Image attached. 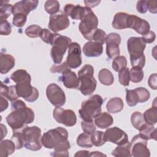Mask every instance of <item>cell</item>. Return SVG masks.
Segmentation results:
<instances>
[{
    "label": "cell",
    "instance_id": "6f0895ef",
    "mask_svg": "<svg viewBox=\"0 0 157 157\" xmlns=\"http://www.w3.org/2000/svg\"><path fill=\"white\" fill-rule=\"evenodd\" d=\"M100 1H85L84 2L86 5V7L91 8L94 7L98 6L100 3Z\"/></svg>",
    "mask_w": 157,
    "mask_h": 157
},
{
    "label": "cell",
    "instance_id": "8d00e7d4",
    "mask_svg": "<svg viewBox=\"0 0 157 157\" xmlns=\"http://www.w3.org/2000/svg\"><path fill=\"white\" fill-rule=\"evenodd\" d=\"M127 66V60L124 56H118L113 58L112 67L116 72H120L123 69L126 68Z\"/></svg>",
    "mask_w": 157,
    "mask_h": 157
},
{
    "label": "cell",
    "instance_id": "7bdbcfd3",
    "mask_svg": "<svg viewBox=\"0 0 157 157\" xmlns=\"http://www.w3.org/2000/svg\"><path fill=\"white\" fill-rule=\"evenodd\" d=\"M118 72V80L120 84L123 86H128L130 81L129 68L126 67Z\"/></svg>",
    "mask_w": 157,
    "mask_h": 157
},
{
    "label": "cell",
    "instance_id": "4dcf8cb0",
    "mask_svg": "<svg viewBox=\"0 0 157 157\" xmlns=\"http://www.w3.org/2000/svg\"><path fill=\"white\" fill-rule=\"evenodd\" d=\"M98 78L102 84L107 86L112 85L114 82V78L112 73L110 70L105 68L102 69L99 71Z\"/></svg>",
    "mask_w": 157,
    "mask_h": 157
},
{
    "label": "cell",
    "instance_id": "9f6ffc18",
    "mask_svg": "<svg viewBox=\"0 0 157 157\" xmlns=\"http://www.w3.org/2000/svg\"><path fill=\"white\" fill-rule=\"evenodd\" d=\"M9 104L8 101L4 98V96H0V112H2L4 110H6L8 107Z\"/></svg>",
    "mask_w": 157,
    "mask_h": 157
},
{
    "label": "cell",
    "instance_id": "484cf974",
    "mask_svg": "<svg viewBox=\"0 0 157 157\" xmlns=\"http://www.w3.org/2000/svg\"><path fill=\"white\" fill-rule=\"evenodd\" d=\"M139 134L145 139L156 140V129L153 124H150L145 123L140 129Z\"/></svg>",
    "mask_w": 157,
    "mask_h": 157
},
{
    "label": "cell",
    "instance_id": "f907efd6",
    "mask_svg": "<svg viewBox=\"0 0 157 157\" xmlns=\"http://www.w3.org/2000/svg\"><path fill=\"white\" fill-rule=\"evenodd\" d=\"M136 9L140 13H145L148 10L147 1L140 0L137 1L136 4Z\"/></svg>",
    "mask_w": 157,
    "mask_h": 157
},
{
    "label": "cell",
    "instance_id": "5b68a950",
    "mask_svg": "<svg viewBox=\"0 0 157 157\" xmlns=\"http://www.w3.org/2000/svg\"><path fill=\"white\" fill-rule=\"evenodd\" d=\"M67 131L62 127H57L44 133L41 137V142L44 147L49 149H55L67 141Z\"/></svg>",
    "mask_w": 157,
    "mask_h": 157
},
{
    "label": "cell",
    "instance_id": "c3c4849f",
    "mask_svg": "<svg viewBox=\"0 0 157 157\" xmlns=\"http://www.w3.org/2000/svg\"><path fill=\"white\" fill-rule=\"evenodd\" d=\"M82 129L84 132L91 135L96 131V126L93 121H82L81 123Z\"/></svg>",
    "mask_w": 157,
    "mask_h": 157
},
{
    "label": "cell",
    "instance_id": "91938a15",
    "mask_svg": "<svg viewBox=\"0 0 157 157\" xmlns=\"http://www.w3.org/2000/svg\"><path fill=\"white\" fill-rule=\"evenodd\" d=\"M1 139L2 140V139L7 135V130L6 127L3 124H1Z\"/></svg>",
    "mask_w": 157,
    "mask_h": 157
},
{
    "label": "cell",
    "instance_id": "3957f363",
    "mask_svg": "<svg viewBox=\"0 0 157 157\" xmlns=\"http://www.w3.org/2000/svg\"><path fill=\"white\" fill-rule=\"evenodd\" d=\"M103 99L100 95L94 94L83 101L78 110L80 118L83 121H93V118L101 113Z\"/></svg>",
    "mask_w": 157,
    "mask_h": 157
},
{
    "label": "cell",
    "instance_id": "816d5d0a",
    "mask_svg": "<svg viewBox=\"0 0 157 157\" xmlns=\"http://www.w3.org/2000/svg\"><path fill=\"white\" fill-rule=\"evenodd\" d=\"M68 66L66 63V62H64L61 64H57V65H53L50 68V72L52 73H61L64 70L68 68Z\"/></svg>",
    "mask_w": 157,
    "mask_h": 157
},
{
    "label": "cell",
    "instance_id": "d6a6232c",
    "mask_svg": "<svg viewBox=\"0 0 157 157\" xmlns=\"http://www.w3.org/2000/svg\"><path fill=\"white\" fill-rule=\"evenodd\" d=\"M131 121L134 128L138 130L145 123L143 114L140 112H134L132 113Z\"/></svg>",
    "mask_w": 157,
    "mask_h": 157
},
{
    "label": "cell",
    "instance_id": "2e32d148",
    "mask_svg": "<svg viewBox=\"0 0 157 157\" xmlns=\"http://www.w3.org/2000/svg\"><path fill=\"white\" fill-rule=\"evenodd\" d=\"M70 21L64 13H59L50 17L48 27L53 33H56L69 27Z\"/></svg>",
    "mask_w": 157,
    "mask_h": 157
},
{
    "label": "cell",
    "instance_id": "8992f818",
    "mask_svg": "<svg viewBox=\"0 0 157 157\" xmlns=\"http://www.w3.org/2000/svg\"><path fill=\"white\" fill-rule=\"evenodd\" d=\"M23 136L24 147L32 151L39 150L42 147L41 142V129L33 126L28 127V126L20 130Z\"/></svg>",
    "mask_w": 157,
    "mask_h": 157
},
{
    "label": "cell",
    "instance_id": "277c9868",
    "mask_svg": "<svg viewBox=\"0 0 157 157\" xmlns=\"http://www.w3.org/2000/svg\"><path fill=\"white\" fill-rule=\"evenodd\" d=\"M80 81L78 89L81 93L88 96L93 93L96 88L97 81L94 77V68L90 64H85L78 72Z\"/></svg>",
    "mask_w": 157,
    "mask_h": 157
},
{
    "label": "cell",
    "instance_id": "ee69618b",
    "mask_svg": "<svg viewBox=\"0 0 157 157\" xmlns=\"http://www.w3.org/2000/svg\"><path fill=\"white\" fill-rule=\"evenodd\" d=\"M11 140L15 144L16 149H21L23 147H24L23 136L20 130L13 131V135L12 136Z\"/></svg>",
    "mask_w": 157,
    "mask_h": 157
},
{
    "label": "cell",
    "instance_id": "681fc988",
    "mask_svg": "<svg viewBox=\"0 0 157 157\" xmlns=\"http://www.w3.org/2000/svg\"><path fill=\"white\" fill-rule=\"evenodd\" d=\"M12 27L8 21L1 22L0 25V34L2 36H8L11 33Z\"/></svg>",
    "mask_w": 157,
    "mask_h": 157
},
{
    "label": "cell",
    "instance_id": "cb8c5ba5",
    "mask_svg": "<svg viewBox=\"0 0 157 157\" xmlns=\"http://www.w3.org/2000/svg\"><path fill=\"white\" fill-rule=\"evenodd\" d=\"M94 119L96 126L101 129H106L109 128L113 122L112 117L107 112H101Z\"/></svg>",
    "mask_w": 157,
    "mask_h": 157
},
{
    "label": "cell",
    "instance_id": "b9f144b4",
    "mask_svg": "<svg viewBox=\"0 0 157 157\" xmlns=\"http://www.w3.org/2000/svg\"><path fill=\"white\" fill-rule=\"evenodd\" d=\"M137 93L139 102H145L147 101L150 96V92L144 87H139L134 89Z\"/></svg>",
    "mask_w": 157,
    "mask_h": 157
},
{
    "label": "cell",
    "instance_id": "4316f807",
    "mask_svg": "<svg viewBox=\"0 0 157 157\" xmlns=\"http://www.w3.org/2000/svg\"><path fill=\"white\" fill-rule=\"evenodd\" d=\"M123 102L120 98L115 97L111 98L106 104V109L109 113H117L123 109Z\"/></svg>",
    "mask_w": 157,
    "mask_h": 157
},
{
    "label": "cell",
    "instance_id": "60d3db41",
    "mask_svg": "<svg viewBox=\"0 0 157 157\" xmlns=\"http://www.w3.org/2000/svg\"><path fill=\"white\" fill-rule=\"evenodd\" d=\"M126 101L130 107H134L139 102L138 97L136 92L134 90H126Z\"/></svg>",
    "mask_w": 157,
    "mask_h": 157
},
{
    "label": "cell",
    "instance_id": "d6986e66",
    "mask_svg": "<svg viewBox=\"0 0 157 157\" xmlns=\"http://www.w3.org/2000/svg\"><path fill=\"white\" fill-rule=\"evenodd\" d=\"M59 80L61 81L65 87L69 89H76L79 87L80 81L76 74L69 67L64 70Z\"/></svg>",
    "mask_w": 157,
    "mask_h": 157
},
{
    "label": "cell",
    "instance_id": "603a6c76",
    "mask_svg": "<svg viewBox=\"0 0 157 157\" xmlns=\"http://www.w3.org/2000/svg\"><path fill=\"white\" fill-rule=\"evenodd\" d=\"M129 14L124 12L117 13L112 21V26L116 29L128 28V18Z\"/></svg>",
    "mask_w": 157,
    "mask_h": 157
},
{
    "label": "cell",
    "instance_id": "74e56055",
    "mask_svg": "<svg viewBox=\"0 0 157 157\" xmlns=\"http://www.w3.org/2000/svg\"><path fill=\"white\" fill-rule=\"evenodd\" d=\"M45 11L51 15H55L60 8L59 3L56 0H48L46 1L44 5Z\"/></svg>",
    "mask_w": 157,
    "mask_h": 157
},
{
    "label": "cell",
    "instance_id": "db71d44e",
    "mask_svg": "<svg viewBox=\"0 0 157 157\" xmlns=\"http://www.w3.org/2000/svg\"><path fill=\"white\" fill-rule=\"evenodd\" d=\"M149 86L153 90H156V74L154 73L151 74L148 80Z\"/></svg>",
    "mask_w": 157,
    "mask_h": 157
},
{
    "label": "cell",
    "instance_id": "6da1fadb",
    "mask_svg": "<svg viewBox=\"0 0 157 157\" xmlns=\"http://www.w3.org/2000/svg\"><path fill=\"white\" fill-rule=\"evenodd\" d=\"M11 109L12 111L7 116L6 121L13 131L21 130L33 122L34 113L23 101L17 99L13 101Z\"/></svg>",
    "mask_w": 157,
    "mask_h": 157
},
{
    "label": "cell",
    "instance_id": "f546056e",
    "mask_svg": "<svg viewBox=\"0 0 157 157\" xmlns=\"http://www.w3.org/2000/svg\"><path fill=\"white\" fill-rule=\"evenodd\" d=\"M156 98L154 100V105L147 110L143 114L145 123L155 124L157 122V107L156 105Z\"/></svg>",
    "mask_w": 157,
    "mask_h": 157
},
{
    "label": "cell",
    "instance_id": "7c38bea8",
    "mask_svg": "<svg viewBox=\"0 0 157 157\" xmlns=\"http://www.w3.org/2000/svg\"><path fill=\"white\" fill-rule=\"evenodd\" d=\"M46 95L48 100L55 107L63 106L66 102L64 91L56 83H51L47 86Z\"/></svg>",
    "mask_w": 157,
    "mask_h": 157
},
{
    "label": "cell",
    "instance_id": "bcb514c9",
    "mask_svg": "<svg viewBox=\"0 0 157 157\" xmlns=\"http://www.w3.org/2000/svg\"><path fill=\"white\" fill-rule=\"evenodd\" d=\"M106 36H107V34L105 33V31H104L101 29L98 28L94 31L93 35L92 40H93L94 42H98L99 44H101V45H103L105 42Z\"/></svg>",
    "mask_w": 157,
    "mask_h": 157
},
{
    "label": "cell",
    "instance_id": "ab89813d",
    "mask_svg": "<svg viewBox=\"0 0 157 157\" xmlns=\"http://www.w3.org/2000/svg\"><path fill=\"white\" fill-rule=\"evenodd\" d=\"M42 31V28L40 26L37 25H32L25 29V34L29 37L36 38L40 36Z\"/></svg>",
    "mask_w": 157,
    "mask_h": 157
},
{
    "label": "cell",
    "instance_id": "7402d4cb",
    "mask_svg": "<svg viewBox=\"0 0 157 157\" xmlns=\"http://www.w3.org/2000/svg\"><path fill=\"white\" fill-rule=\"evenodd\" d=\"M15 58L9 54L1 53L0 56V72L2 74H7L15 66Z\"/></svg>",
    "mask_w": 157,
    "mask_h": 157
},
{
    "label": "cell",
    "instance_id": "52a82bcc",
    "mask_svg": "<svg viewBox=\"0 0 157 157\" xmlns=\"http://www.w3.org/2000/svg\"><path fill=\"white\" fill-rule=\"evenodd\" d=\"M86 7L85 15L79 23L78 29L86 40L91 41L93 35L98 29V19L91 8Z\"/></svg>",
    "mask_w": 157,
    "mask_h": 157
},
{
    "label": "cell",
    "instance_id": "94428289",
    "mask_svg": "<svg viewBox=\"0 0 157 157\" xmlns=\"http://www.w3.org/2000/svg\"><path fill=\"white\" fill-rule=\"evenodd\" d=\"M106 156L105 155L102 153L100 151H92L90 153V156Z\"/></svg>",
    "mask_w": 157,
    "mask_h": 157
},
{
    "label": "cell",
    "instance_id": "f35d334b",
    "mask_svg": "<svg viewBox=\"0 0 157 157\" xmlns=\"http://www.w3.org/2000/svg\"><path fill=\"white\" fill-rule=\"evenodd\" d=\"M91 139L93 145L96 147H100L106 142L104 137V132L101 131H95L91 134Z\"/></svg>",
    "mask_w": 157,
    "mask_h": 157
},
{
    "label": "cell",
    "instance_id": "5bb4252c",
    "mask_svg": "<svg viewBox=\"0 0 157 157\" xmlns=\"http://www.w3.org/2000/svg\"><path fill=\"white\" fill-rule=\"evenodd\" d=\"M66 62L68 67L72 69H76L82 64L81 48L78 43L72 42L68 47V55Z\"/></svg>",
    "mask_w": 157,
    "mask_h": 157
},
{
    "label": "cell",
    "instance_id": "7a4b0ae2",
    "mask_svg": "<svg viewBox=\"0 0 157 157\" xmlns=\"http://www.w3.org/2000/svg\"><path fill=\"white\" fill-rule=\"evenodd\" d=\"M146 43L140 37H131L127 42L128 50L130 55L132 67L143 68L145 64V56L144 51Z\"/></svg>",
    "mask_w": 157,
    "mask_h": 157
},
{
    "label": "cell",
    "instance_id": "83f0119b",
    "mask_svg": "<svg viewBox=\"0 0 157 157\" xmlns=\"http://www.w3.org/2000/svg\"><path fill=\"white\" fill-rule=\"evenodd\" d=\"M15 145L12 140H1L0 144V156L7 157L15 150Z\"/></svg>",
    "mask_w": 157,
    "mask_h": 157
},
{
    "label": "cell",
    "instance_id": "f5cc1de1",
    "mask_svg": "<svg viewBox=\"0 0 157 157\" xmlns=\"http://www.w3.org/2000/svg\"><path fill=\"white\" fill-rule=\"evenodd\" d=\"M142 38L145 43L150 44L155 41L156 39V34L153 31H149L147 34L143 35Z\"/></svg>",
    "mask_w": 157,
    "mask_h": 157
},
{
    "label": "cell",
    "instance_id": "ba28073f",
    "mask_svg": "<svg viewBox=\"0 0 157 157\" xmlns=\"http://www.w3.org/2000/svg\"><path fill=\"white\" fill-rule=\"evenodd\" d=\"M71 43L72 40L69 37L56 34L51 44V56L55 64H59L61 63L63 56Z\"/></svg>",
    "mask_w": 157,
    "mask_h": 157
},
{
    "label": "cell",
    "instance_id": "836d02e7",
    "mask_svg": "<svg viewBox=\"0 0 157 157\" xmlns=\"http://www.w3.org/2000/svg\"><path fill=\"white\" fill-rule=\"evenodd\" d=\"M91 136L89 134L83 132L80 134L77 139V144L81 147L91 148L93 145L91 142Z\"/></svg>",
    "mask_w": 157,
    "mask_h": 157
},
{
    "label": "cell",
    "instance_id": "44dd1931",
    "mask_svg": "<svg viewBox=\"0 0 157 157\" xmlns=\"http://www.w3.org/2000/svg\"><path fill=\"white\" fill-rule=\"evenodd\" d=\"M102 45L94 41H89L83 47V52L88 57L99 56L102 53Z\"/></svg>",
    "mask_w": 157,
    "mask_h": 157
},
{
    "label": "cell",
    "instance_id": "1f68e13d",
    "mask_svg": "<svg viewBox=\"0 0 157 157\" xmlns=\"http://www.w3.org/2000/svg\"><path fill=\"white\" fill-rule=\"evenodd\" d=\"M30 78L31 75L25 69L17 70L13 72L10 76V79L16 83V84L22 82Z\"/></svg>",
    "mask_w": 157,
    "mask_h": 157
},
{
    "label": "cell",
    "instance_id": "f1b7e54d",
    "mask_svg": "<svg viewBox=\"0 0 157 157\" xmlns=\"http://www.w3.org/2000/svg\"><path fill=\"white\" fill-rule=\"evenodd\" d=\"M112 155L117 157H128L131 156V144L128 141V142L118 145L112 152Z\"/></svg>",
    "mask_w": 157,
    "mask_h": 157
},
{
    "label": "cell",
    "instance_id": "9c48e42d",
    "mask_svg": "<svg viewBox=\"0 0 157 157\" xmlns=\"http://www.w3.org/2000/svg\"><path fill=\"white\" fill-rule=\"evenodd\" d=\"M31 78H28L15 85L16 91L18 97L23 98L25 101L33 102L39 98L37 89L31 85Z\"/></svg>",
    "mask_w": 157,
    "mask_h": 157
},
{
    "label": "cell",
    "instance_id": "30bf717a",
    "mask_svg": "<svg viewBox=\"0 0 157 157\" xmlns=\"http://www.w3.org/2000/svg\"><path fill=\"white\" fill-rule=\"evenodd\" d=\"M147 141L139 134L134 136L130 142L131 156L134 157L150 156V150L147 148Z\"/></svg>",
    "mask_w": 157,
    "mask_h": 157
},
{
    "label": "cell",
    "instance_id": "7dc6e473",
    "mask_svg": "<svg viewBox=\"0 0 157 157\" xmlns=\"http://www.w3.org/2000/svg\"><path fill=\"white\" fill-rule=\"evenodd\" d=\"M56 34V33H52L48 29L44 28V29H42V33L40 34V37L44 42L51 45L55 37Z\"/></svg>",
    "mask_w": 157,
    "mask_h": 157
},
{
    "label": "cell",
    "instance_id": "d4e9b609",
    "mask_svg": "<svg viewBox=\"0 0 157 157\" xmlns=\"http://www.w3.org/2000/svg\"><path fill=\"white\" fill-rule=\"evenodd\" d=\"M0 93L1 96H4V98H7L9 101L12 102L17 100V99L19 98L16 91L15 85H11L7 86L6 85H4L2 82H1V84Z\"/></svg>",
    "mask_w": 157,
    "mask_h": 157
},
{
    "label": "cell",
    "instance_id": "8fae6325",
    "mask_svg": "<svg viewBox=\"0 0 157 157\" xmlns=\"http://www.w3.org/2000/svg\"><path fill=\"white\" fill-rule=\"evenodd\" d=\"M53 116L58 123L68 127L74 126L77 122L76 115L71 109H63L60 107H56L53 110Z\"/></svg>",
    "mask_w": 157,
    "mask_h": 157
},
{
    "label": "cell",
    "instance_id": "d590c367",
    "mask_svg": "<svg viewBox=\"0 0 157 157\" xmlns=\"http://www.w3.org/2000/svg\"><path fill=\"white\" fill-rule=\"evenodd\" d=\"M4 4H1L0 6V19L1 22L7 20V18L12 13L13 6L8 4V1H4Z\"/></svg>",
    "mask_w": 157,
    "mask_h": 157
},
{
    "label": "cell",
    "instance_id": "ffe728a7",
    "mask_svg": "<svg viewBox=\"0 0 157 157\" xmlns=\"http://www.w3.org/2000/svg\"><path fill=\"white\" fill-rule=\"evenodd\" d=\"M86 7L72 4H67L64 7V14L74 20H82L86 13Z\"/></svg>",
    "mask_w": 157,
    "mask_h": 157
},
{
    "label": "cell",
    "instance_id": "9a60e30c",
    "mask_svg": "<svg viewBox=\"0 0 157 157\" xmlns=\"http://www.w3.org/2000/svg\"><path fill=\"white\" fill-rule=\"evenodd\" d=\"M104 137L106 141L113 144L122 145L128 142V136L126 133L118 127H113L107 129L104 132Z\"/></svg>",
    "mask_w": 157,
    "mask_h": 157
},
{
    "label": "cell",
    "instance_id": "680465c9",
    "mask_svg": "<svg viewBox=\"0 0 157 157\" xmlns=\"http://www.w3.org/2000/svg\"><path fill=\"white\" fill-rule=\"evenodd\" d=\"M90 151H86V150H80V151H78L75 154V157H83V156H86V157H88L90 156Z\"/></svg>",
    "mask_w": 157,
    "mask_h": 157
},
{
    "label": "cell",
    "instance_id": "f6af8a7d",
    "mask_svg": "<svg viewBox=\"0 0 157 157\" xmlns=\"http://www.w3.org/2000/svg\"><path fill=\"white\" fill-rule=\"evenodd\" d=\"M27 15L23 13H17L13 15L12 19L13 25L18 28H21L25 25L26 22Z\"/></svg>",
    "mask_w": 157,
    "mask_h": 157
},
{
    "label": "cell",
    "instance_id": "e575fe53",
    "mask_svg": "<svg viewBox=\"0 0 157 157\" xmlns=\"http://www.w3.org/2000/svg\"><path fill=\"white\" fill-rule=\"evenodd\" d=\"M130 80L133 83H139L144 78V71L139 67H132L129 70Z\"/></svg>",
    "mask_w": 157,
    "mask_h": 157
},
{
    "label": "cell",
    "instance_id": "4fadbf2b",
    "mask_svg": "<svg viewBox=\"0 0 157 157\" xmlns=\"http://www.w3.org/2000/svg\"><path fill=\"white\" fill-rule=\"evenodd\" d=\"M106 54L110 59H113L120 55L119 45L121 42L120 36L115 33L109 34L105 38Z\"/></svg>",
    "mask_w": 157,
    "mask_h": 157
},
{
    "label": "cell",
    "instance_id": "e0dca14e",
    "mask_svg": "<svg viewBox=\"0 0 157 157\" xmlns=\"http://www.w3.org/2000/svg\"><path fill=\"white\" fill-rule=\"evenodd\" d=\"M128 28H132L136 32L143 36L150 31V26L147 21L137 16L129 15L128 18Z\"/></svg>",
    "mask_w": 157,
    "mask_h": 157
},
{
    "label": "cell",
    "instance_id": "ac0fdd59",
    "mask_svg": "<svg viewBox=\"0 0 157 157\" xmlns=\"http://www.w3.org/2000/svg\"><path fill=\"white\" fill-rule=\"evenodd\" d=\"M39 1L37 0H23L16 2L13 6L12 13H23L28 15L31 11L36 9Z\"/></svg>",
    "mask_w": 157,
    "mask_h": 157
},
{
    "label": "cell",
    "instance_id": "11a10c76",
    "mask_svg": "<svg viewBox=\"0 0 157 157\" xmlns=\"http://www.w3.org/2000/svg\"><path fill=\"white\" fill-rule=\"evenodd\" d=\"M148 3V10L150 13H157V2L152 1H147Z\"/></svg>",
    "mask_w": 157,
    "mask_h": 157
}]
</instances>
